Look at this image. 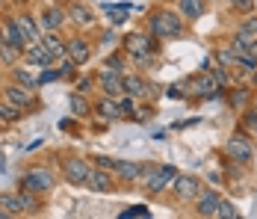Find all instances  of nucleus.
<instances>
[{"label":"nucleus","mask_w":257,"mask_h":219,"mask_svg":"<svg viewBox=\"0 0 257 219\" xmlns=\"http://www.w3.org/2000/svg\"><path fill=\"white\" fill-rule=\"evenodd\" d=\"M3 127H6V122H3V119H0V130H3Z\"/></svg>","instance_id":"nucleus-50"},{"label":"nucleus","mask_w":257,"mask_h":219,"mask_svg":"<svg viewBox=\"0 0 257 219\" xmlns=\"http://www.w3.org/2000/svg\"><path fill=\"white\" fill-rule=\"evenodd\" d=\"M245 50H248V53H251V56H254V59H257V39H251V42L245 45Z\"/></svg>","instance_id":"nucleus-45"},{"label":"nucleus","mask_w":257,"mask_h":219,"mask_svg":"<svg viewBox=\"0 0 257 219\" xmlns=\"http://www.w3.org/2000/svg\"><path fill=\"white\" fill-rule=\"evenodd\" d=\"M18 193H21V201H24V213H30V216L42 213V195L33 193V190H18Z\"/></svg>","instance_id":"nucleus-27"},{"label":"nucleus","mask_w":257,"mask_h":219,"mask_svg":"<svg viewBox=\"0 0 257 219\" xmlns=\"http://www.w3.org/2000/svg\"><path fill=\"white\" fill-rule=\"evenodd\" d=\"M86 187H89L92 193H112V190H115V172L92 166L89 178H86Z\"/></svg>","instance_id":"nucleus-12"},{"label":"nucleus","mask_w":257,"mask_h":219,"mask_svg":"<svg viewBox=\"0 0 257 219\" xmlns=\"http://www.w3.org/2000/svg\"><path fill=\"white\" fill-rule=\"evenodd\" d=\"M139 175H142V163H136V160H118L115 163V178L121 184H136Z\"/></svg>","instance_id":"nucleus-20"},{"label":"nucleus","mask_w":257,"mask_h":219,"mask_svg":"<svg viewBox=\"0 0 257 219\" xmlns=\"http://www.w3.org/2000/svg\"><path fill=\"white\" fill-rule=\"evenodd\" d=\"M12 80H15V83H21V86H30V89H36V86H39V77H33V74L24 71V68H12Z\"/></svg>","instance_id":"nucleus-30"},{"label":"nucleus","mask_w":257,"mask_h":219,"mask_svg":"<svg viewBox=\"0 0 257 219\" xmlns=\"http://www.w3.org/2000/svg\"><path fill=\"white\" fill-rule=\"evenodd\" d=\"M222 154L228 157V163H233V166H251L254 163V142L245 133H233V136L225 139Z\"/></svg>","instance_id":"nucleus-3"},{"label":"nucleus","mask_w":257,"mask_h":219,"mask_svg":"<svg viewBox=\"0 0 257 219\" xmlns=\"http://www.w3.org/2000/svg\"><path fill=\"white\" fill-rule=\"evenodd\" d=\"M248 98H251V89H239V92H233V95H231V104H233V107H242Z\"/></svg>","instance_id":"nucleus-39"},{"label":"nucleus","mask_w":257,"mask_h":219,"mask_svg":"<svg viewBox=\"0 0 257 219\" xmlns=\"http://www.w3.org/2000/svg\"><path fill=\"white\" fill-rule=\"evenodd\" d=\"M183 15L175 9H154L148 18V33L154 36L157 42H169V39H180L183 36Z\"/></svg>","instance_id":"nucleus-1"},{"label":"nucleus","mask_w":257,"mask_h":219,"mask_svg":"<svg viewBox=\"0 0 257 219\" xmlns=\"http://www.w3.org/2000/svg\"><path fill=\"white\" fill-rule=\"evenodd\" d=\"M130 59H133V65H136V68H142V71H145V68H154L157 53H133Z\"/></svg>","instance_id":"nucleus-32"},{"label":"nucleus","mask_w":257,"mask_h":219,"mask_svg":"<svg viewBox=\"0 0 257 219\" xmlns=\"http://www.w3.org/2000/svg\"><path fill=\"white\" fill-rule=\"evenodd\" d=\"M95 83L101 86L103 95H109V98H121V95H124V74H121V71L103 68V71L95 77Z\"/></svg>","instance_id":"nucleus-10"},{"label":"nucleus","mask_w":257,"mask_h":219,"mask_svg":"<svg viewBox=\"0 0 257 219\" xmlns=\"http://www.w3.org/2000/svg\"><path fill=\"white\" fill-rule=\"evenodd\" d=\"M118 104H121V113H133L136 110V98H130V95H121Z\"/></svg>","instance_id":"nucleus-42"},{"label":"nucleus","mask_w":257,"mask_h":219,"mask_svg":"<svg viewBox=\"0 0 257 219\" xmlns=\"http://www.w3.org/2000/svg\"><path fill=\"white\" fill-rule=\"evenodd\" d=\"M103 12L109 15V27H121L124 21H127L130 6H112V3H106V6H103Z\"/></svg>","instance_id":"nucleus-28"},{"label":"nucleus","mask_w":257,"mask_h":219,"mask_svg":"<svg viewBox=\"0 0 257 219\" xmlns=\"http://www.w3.org/2000/svg\"><path fill=\"white\" fill-rule=\"evenodd\" d=\"M53 184H56V178H53L51 169H45V166H33V169H27L21 178H18V190H33V193L45 195L53 190Z\"/></svg>","instance_id":"nucleus-4"},{"label":"nucleus","mask_w":257,"mask_h":219,"mask_svg":"<svg viewBox=\"0 0 257 219\" xmlns=\"http://www.w3.org/2000/svg\"><path fill=\"white\" fill-rule=\"evenodd\" d=\"M207 3H225V0H207Z\"/></svg>","instance_id":"nucleus-49"},{"label":"nucleus","mask_w":257,"mask_h":219,"mask_svg":"<svg viewBox=\"0 0 257 219\" xmlns=\"http://www.w3.org/2000/svg\"><path fill=\"white\" fill-rule=\"evenodd\" d=\"M201 190H204V184H201V178H195V175H178V178L172 181V195H175L178 201H195Z\"/></svg>","instance_id":"nucleus-7"},{"label":"nucleus","mask_w":257,"mask_h":219,"mask_svg":"<svg viewBox=\"0 0 257 219\" xmlns=\"http://www.w3.org/2000/svg\"><path fill=\"white\" fill-rule=\"evenodd\" d=\"M42 42H45V48L51 50L53 56H56V62L68 53V42L59 36V30H51V33H42Z\"/></svg>","instance_id":"nucleus-22"},{"label":"nucleus","mask_w":257,"mask_h":219,"mask_svg":"<svg viewBox=\"0 0 257 219\" xmlns=\"http://www.w3.org/2000/svg\"><path fill=\"white\" fill-rule=\"evenodd\" d=\"M192 204H195V216H204V219L213 216L216 219V210H219V204H222V193H216V190H201Z\"/></svg>","instance_id":"nucleus-13"},{"label":"nucleus","mask_w":257,"mask_h":219,"mask_svg":"<svg viewBox=\"0 0 257 219\" xmlns=\"http://www.w3.org/2000/svg\"><path fill=\"white\" fill-rule=\"evenodd\" d=\"M242 130L257 133V107H251V110H245V113H242Z\"/></svg>","instance_id":"nucleus-33"},{"label":"nucleus","mask_w":257,"mask_h":219,"mask_svg":"<svg viewBox=\"0 0 257 219\" xmlns=\"http://www.w3.org/2000/svg\"><path fill=\"white\" fill-rule=\"evenodd\" d=\"M101 42H103V45H112V42H118V39H115V27L103 30V33H101Z\"/></svg>","instance_id":"nucleus-43"},{"label":"nucleus","mask_w":257,"mask_h":219,"mask_svg":"<svg viewBox=\"0 0 257 219\" xmlns=\"http://www.w3.org/2000/svg\"><path fill=\"white\" fill-rule=\"evenodd\" d=\"M6 42V27H3V21H0V45Z\"/></svg>","instance_id":"nucleus-47"},{"label":"nucleus","mask_w":257,"mask_h":219,"mask_svg":"<svg viewBox=\"0 0 257 219\" xmlns=\"http://www.w3.org/2000/svg\"><path fill=\"white\" fill-rule=\"evenodd\" d=\"M3 98L6 101H12L15 107H21L24 113L30 110H39V95H36V89H30V86H21V83H9V86H3Z\"/></svg>","instance_id":"nucleus-5"},{"label":"nucleus","mask_w":257,"mask_h":219,"mask_svg":"<svg viewBox=\"0 0 257 219\" xmlns=\"http://www.w3.org/2000/svg\"><path fill=\"white\" fill-rule=\"evenodd\" d=\"M92 163H95V166H101V169L115 172V163H118V160H112V157H103V154H98V157H92Z\"/></svg>","instance_id":"nucleus-38"},{"label":"nucleus","mask_w":257,"mask_h":219,"mask_svg":"<svg viewBox=\"0 0 257 219\" xmlns=\"http://www.w3.org/2000/svg\"><path fill=\"white\" fill-rule=\"evenodd\" d=\"M95 116H101L103 122H118V119H121V104H118V98L101 95L95 101Z\"/></svg>","instance_id":"nucleus-15"},{"label":"nucleus","mask_w":257,"mask_h":219,"mask_svg":"<svg viewBox=\"0 0 257 219\" xmlns=\"http://www.w3.org/2000/svg\"><path fill=\"white\" fill-rule=\"evenodd\" d=\"M89 172H92V163H89L86 157H68V160L62 163V175H65V181H68L71 187H86Z\"/></svg>","instance_id":"nucleus-8"},{"label":"nucleus","mask_w":257,"mask_h":219,"mask_svg":"<svg viewBox=\"0 0 257 219\" xmlns=\"http://www.w3.org/2000/svg\"><path fill=\"white\" fill-rule=\"evenodd\" d=\"M186 95V92H180V86H172V89H169V98H183Z\"/></svg>","instance_id":"nucleus-46"},{"label":"nucleus","mask_w":257,"mask_h":219,"mask_svg":"<svg viewBox=\"0 0 257 219\" xmlns=\"http://www.w3.org/2000/svg\"><path fill=\"white\" fill-rule=\"evenodd\" d=\"M0 207L9 213V216H24V201H21V193H0Z\"/></svg>","instance_id":"nucleus-23"},{"label":"nucleus","mask_w":257,"mask_h":219,"mask_svg":"<svg viewBox=\"0 0 257 219\" xmlns=\"http://www.w3.org/2000/svg\"><path fill=\"white\" fill-rule=\"evenodd\" d=\"M0 219H12V216H9V213H6V210H3V207H0Z\"/></svg>","instance_id":"nucleus-48"},{"label":"nucleus","mask_w":257,"mask_h":219,"mask_svg":"<svg viewBox=\"0 0 257 219\" xmlns=\"http://www.w3.org/2000/svg\"><path fill=\"white\" fill-rule=\"evenodd\" d=\"M0 119L6 124H15V122H21L24 119V110L21 107H15L12 101H6V98H0Z\"/></svg>","instance_id":"nucleus-26"},{"label":"nucleus","mask_w":257,"mask_h":219,"mask_svg":"<svg viewBox=\"0 0 257 219\" xmlns=\"http://www.w3.org/2000/svg\"><path fill=\"white\" fill-rule=\"evenodd\" d=\"M92 83H95L92 77H83V80L77 83V92H89V86H92Z\"/></svg>","instance_id":"nucleus-44"},{"label":"nucleus","mask_w":257,"mask_h":219,"mask_svg":"<svg viewBox=\"0 0 257 219\" xmlns=\"http://www.w3.org/2000/svg\"><path fill=\"white\" fill-rule=\"evenodd\" d=\"M236 30H239V33H245V36H251V39H257V15L245 18V21L236 27Z\"/></svg>","instance_id":"nucleus-37"},{"label":"nucleus","mask_w":257,"mask_h":219,"mask_svg":"<svg viewBox=\"0 0 257 219\" xmlns=\"http://www.w3.org/2000/svg\"><path fill=\"white\" fill-rule=\"evenodd\" d=\"M236 216H239V210L233 207V201L222 198V204H219V210H216V219H236Z\"/></svg>","instance_id":"nucleus-31"},{"label":"nucleus","mask_w":257,"mask_h":219,"mask_svg":"<svg viewBox=\"0 0 257 219\" xmlns=\"http://www.w3.org/2000/svg\"><path fill=\"white\" fill-rule=\"evenodd\" d=\"M59 71H62V77H74V71H77V62L65 53V56L59 59Z\"/></svg>","instance_id":"nucleus-34"},{"label":"nucleus","mask_w":257,"mask_h":219,"mask_svg":"<svg viewBox=\"0 0 257 219\" xmlns=\"http://www.w3.org/2000/svg\"><path fill=\"white\" fill-rule=\"evenodd\" d=\"M18 59H24V53L18 48H12V45H6V42L0 45V65H15Z\"/></svg>","instance_id":"nucleus-29"},{"label":"nucleus","mask_w":257,"mask_h":219,"mask_svg":"<svg viewBox=\"0 0 257 219\" xmlns=\"http://www.w3.org/2000/svg\"><path fill=\"white\" fill-rule=\"evenodd\" d=\"M68 56H71L77 65H86V62L92 59V42H89L86 36H74V39H68Z\"/></svg>","instance_id":"nucleus-16"},{"label":"nucleus","mask_w":257,"mask_h":219,"mask_svg":"<svg viewBox=\"0 0 257 219\" xmlns=\"http://www.w3.org/2000/svg\"><path fill=\"white\" fill-rule=\"evenodd\" d=\"M65 12H68V21L77 24V27H92L95 24V12H92L89 6H83V3H68Z\"/></svg>","instance_id":"nucleus-18"},{"label":"nucleus","mask_w":257,"mask_h":219,"mask_svg":"<svg viewBox=\"0 0 257 219\" xmlns=\"http://www.w3.org/2000/svg\"><path fill=\"white\" fill-rule=\"evenodd\" d=\"M178 12L183 15V21H198L207 12V0H178Z\"/></svg>","instance_id":"nucleus-21"},{"label":"nucleus","mask_w":257,"mask_h":219,"mask_svg":"<svg viewBox=\"0 0 257 219\" xmlns=\"http://www.w3.org/2000/svg\"><path fill=\"white\" fill-rule=\"evenodd\" d=\"M236 12H251L254 9V0H228Z\"/></svg>","instance_id":"nucleus-40"},{"label":"nucleus","mask_w":257,"mask_h":219,"mask_svg":"<svg viewBox=\"0 0 257 219\" xmlns=\"http://www.w3.org/2000/svg\"><path fill=\"white\" fill-rule=\"evenodd\" d=\"M178 178V172L172 166H154V163H142V175H139V187L148 195H160L166 187H172V181Z\"/></svg>","instance_id":"nucleus-2"},{"label":"nucleus","mask_w":257,"mask_h":219,"mask_svg":"<svg viewBox=\"0 0 257 219\" xmlns=\"http://www.w3.org/2000/svg\"><path fill=\"white\" fill-rule=\"evenodd\" d=\"M103 68H112V71H124V53H112V56H106Z\"/></svg>","instance_id":"nucleus-36"},{"label":"nucleus","mask_w":257,"mask_h":219,"mask_svg":"<svg viewBox=\"0 0 257 219\" xmlns=\"http://www.w3.org/2000/svg\"><path fill=\"white\" fill-rule=\"evenodd\" d=\"M148 89H151V83L142 74H124V95L142 101V98H148Z\"/></svg>","instance_id":"nucleus-19"},{"label":"nucleus","mask_w":257,"mask_h":219,"mask_svg":"<svg viewBox=\"0 0 257 219\" xmlns=\"http://www.w3.org/2000/svg\"><path fill=\"white\" fill-rule=\"evenodd\" d=\"M124 53L127 56H133V53H157V39L151 36V33H127L124 36Z\"/></svg>","instance_id":"nucleus-9"},{"label":"nucleus","mask_w":257,"mask_h":219,"mask_svg":"<svg viewBox=\"0 0 257 219\" xmlns=\"http://www.w3.org/2000/svg\"><path fill=\"white\" fill-rule=\"evenodd\" d=\"M24 62L27 65H36V68H53L56 56L45 48V42H30L24 50Z\"/></svg>","instance_id":"nucleus-11"},{"label":"nucleus","mask_w":257,"mask_h":219,"mask_svg":"<svg viewBox=\"0 0 257 219\" xmlns=\"http://www.w3.org/2000/svg\"><path fill=\"white\" fill-rule=\"evenodd\" d=\"M65 21H68V12H65V6H45V9H42V15H39V27H42V33L59 30Z\"/></svg>","instance_id":"nucleus-14"},{"label":"nucleus","mask_w":257,"mask_h":219,"mask_svg":"<svg viewBox=\"0 0 257 219\" xmlns=\"http://www.w3.org/2000/svg\"><path fill=\"white\" fill-rule=\"evenodd\" d=\"M53 80H62V71H59V68H42V74H39V86L53 83Z\"/></svg>","instance_id":"nucleus-35"},{"label":"nucleus","mask_w":257,"mask_h":219,"mask_svg":"<svg viewBox=\"0 0 257 219\" xmlns=\"http://www.w3.org/2000/svg\"><path fill=\"white\" fill-rule=\"evenodd\" d=\"M130 216H151V210L139 204V207H130V210H124V213H121V219H130Z\"/></svg>","instance_id":"nucleus-41"},{"label":"nucleus","mask_w":257,"mask_h":219,"mask_svg":"<svg viewBox=\"0 0 257 219\" xmlns=\"http://www.w3.org/2000/svg\"><path fill=\"white\" fill-rule=\"evenodd\" d=\"M186 95H195V98H216V92H219V83H216V77H213V71H201L192 74L186 83Z\"/></svg>","instance_id":"nucleus-6"},{"label":"nucleus","mask_w":257,"mask_h":219,"mask_svg":"<svg viewBox=\"0 0 257 219\" xmlns=\"http://www.w3.org/2000/svg\"><path fill=\"white\" fill-rule=\"evenodd\" d=\"M68 110H71L77 119H89L95 107H92V104L83 98V92H74V95H68Z\"/></svg>","instance_id":"nucleus-24"},{"label":"nucleus","mask_w":257,"mask_h":219,"mask_svg":"<svg viewBox=\"0 0 257 219\" xmlns=\"http://www.w3.org/2000/svg\"><path fill=\"white\" fill-rule=\"evenodd\" d=\"M15 18H18V24H21V30L27 33L30 42H42V27H39L36 15H15Z\"/></svg>","instance_id":"nucleus-25"},{"label":"nucleus","mask_w":257,"mask_h":219,"mask_svg":"<svg viewBox=\"0 0 257 219\" xmlns=\"http://www.w3.org/2000/svg\"><path fill=\"white\" fill-rule=\"evenodd\" d=\"M3 27H6V45H12V48H18L21 53H24L27 45H30V39H27V33L21 30L18 18H6V21H3Z\"/></svg>","instance_id":"nucleus-17"}]
</instances>
